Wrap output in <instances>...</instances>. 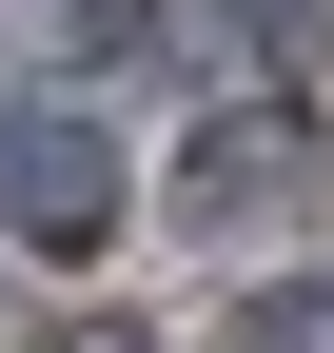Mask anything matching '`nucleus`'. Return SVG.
Segmentation results:
<instances>
[{"label": "nucleus", "mask_w": 334, "mask_h": 353, "mask_svg": "<svg viewBox=\"0 0 334 353\" xmlns=\"http://www.w3.org/2000/svg\"><path fill=\"white\" fill-rule=\"evenodd\" d=\"M0 236H39V255H99V236H118V157H99V118L0 99Z\"/></svg>", "instance_id": "obj_1"}, {"label": "nucleus", "mask_w": 334, "mask_h": 353, "mask_svg": "<svg viewBox=\"0 0 334 353\" xmlns=\"http://www.w3.org/2000/svg\"><path fill=\"white\" fill-rule=\"evenodd\" d=\"M315 176V118H217V138L177 157V216H275Z\"/></svg>", "instance_id": "obj_2"}, {"label": "nucleus", "mask_w": 334, "mask_h": 353, "mask_svg": "<svg viewBox=\"0 0 334 353\" xmlns=\"http://www.w3.org/2000/svg\"><path fill=\"white\" fill-rule=\"evenodd\" d=\"M236 353H334V275H295V294H256V314H236Z\"/></svg>", "instance_id": "obj_3"}, {"label": "nucleus", "mask_w": 334, "mask_h": 353, "mask_svg": "<svg viewBox=\"0 0 334 353\" xmlns=\"http://www.w3.org/2000/svg\"><path fill=\"white\" fill-rule=\"evenodd\" d=\"M236 20H275V39H334V0H236Z\"/></svg>", "instance_id": "obj_4"}]
</instances>
